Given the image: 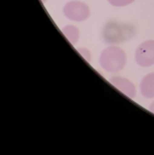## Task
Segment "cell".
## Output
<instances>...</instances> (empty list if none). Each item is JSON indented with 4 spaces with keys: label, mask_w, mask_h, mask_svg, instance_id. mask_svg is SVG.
Here are the masks:
<instances>
[{
    "label": "cell",
    "mask_w": 154,
    "mask_h": 155,
    "mask_svg": "<svg viewBox=\"0 0 154 155\" xmlns=\"http://www.w3.org/2000/svg\"><path fill=\"white\" fill-rule=\"evenodd\" d=\"M45 1H46V0H41V2H42V3H44Z\"/></svg>",
    "instance_id": "10"
},
{
    "label": "cell",
    "mask_w": 154,
    "mask_h": 155,
    "mask_svg": "<svg viewBox=\"0 0 154 155\" xmlns=\"http://www.w3.org/2000/svg\"><path fill=\"white\" fill-rule=\"evenodd\" d=\"M135 0H108V2L115 7H124L133 3Z\"/></svg>",
    "instance_id": "7"
},
{
    "label": "cell",
    "mask_w": 154,
    "mask_h": 155,
    "mask_svg": "<svg viewBox=\"0 0 154 155\" xmlns=\"http://www.w3.org/2000/svg\"><path fill=\"white\" fill-rule=\"evenodd\" d=\"M63 34L65 35V37L67 39V41L70 42L72 45H76V42L78 41L79 39V29L74 25H67L62 29Z\"/></svg>",
    "instance_id": "6"
},
{
    "label": "cell",
    "mask_w": 154,
    "mask_h": 155,
    "mask_svg": "<svg viewBox=\"0 0 154 155\" xmlns=\"http://www.w3.org/2000/svg\"><path fill=\"white\" fill-rule=\"evenodd\" d=\"M141 94L146 98L154 97V72L148 73L142 79L140 84Z\"/></svg>",
    "instance_id": "5"
},
{
    "label": "cell",
    "mask_w": 154,
    "mask_h": 155,
    "mask_svg": "<svg viewBox=\"0 0 154 155\" xmlns=\"http://www.w3.org/2000/svg\"><path fill=\"white\" fill-rule=\"evenodd\" d=\"M149 110L154 114V100H153V102H152V103L150 104V106H149Z\"/></svg>",
    "instance_id": "9"
},
{
    "label": "cell",
    "mask_w": 154,
    "mask_h": 155,
    "mask_svg": "<svg viewBox=\"0 0 154 155\" xmlns=\"http://www.w3.org/2000/svg\"><path fill=\"white\" fill-rule=\"evenodd\" d=\"M77 51L80 53L81 56L86 60L88 63L91 62V59H92V54H91V52H90L89 49L87 48H78Z\"/></svg>",
    "instance_id": "8"
},
{
    "label": "cell",
    "mask_w": 154,
    "mask_h": 155,
    "mask_svg": "<svg viewBox=\"0 0 154 155\" xmlns=\"http://www.w3.org/2000/svg\"><path fill=\"white\" fill-rule=\"evenodd\" d=\"M135 61L143 68L154 65V40L146 41L137 47Z\"/></svg>",
    "instance_id": "3"
},
{
    "label": "cell",
    "mask_w": 154,
    "mask_h": 155,
    "mask_svg": "<svg viewBox=\"0 0 154 155\" xmlns=\"http://www.w3.org/2000/svg\"><path fill=\"white\" fill-rule=\"evenodd\" d=\"M110 83L113 85L115 88L118 89L120 92L127 95L129 98L133 99L136 97V87L129 79L121 77V76H115L110 79Z\"/></svg>",
    "instance_id": "4"
},
{
    "label": "cell",
    "mask_w": 154,
    "mask_h": 155,
    "mask_svg": "<svg viewBox=\"0 0 154 155\" xmlns=\"http://www.w3.org/2000/svg\"><path fill=\"white\" fill-rule=\"evenodd\" d=\"M126 54L120 47L111 45L106 47L99 57V64L107 72H118L126 65Z\"/></svg>",
    "instance_id": "1"
},
{
    "label": "cell",
    "mask_w": 154,
    "mask_h": 155,
    "mask_svg": "<svg viewBox=\"0 0 154 155\" xmlns=\"http://www.w3.org/2000/svg\"><path fill=\"white\" fill-rule=\"evenodd\" d=\"M64 15L70 20L81 22L90 17V9L86 3L73 0V1H70L65 5Z\"/></svg>",
    "instance_id": "2"
}]
</instances>
